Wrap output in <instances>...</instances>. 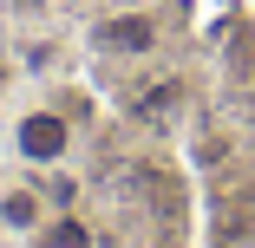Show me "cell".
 <instances>
[{
  "mask_svg": "<svg viewBox=\"0 0 255 248\" xmlns=\"http://www.w3.org/2000/svg\"><path fill=\"white\" fill-rule=\"evenodd\" d=\"M72 137H79V124H72L59 105H26V111L7 124V144H13V157H20L26 170H66Z\"/></svg>",
  "mask_w": 255,
  "mask_h": 248,
  "instance_id": "cell-1",
  "label": "cell"
},
{
  "mask_svg": "<svg viewBox=\"0 0 255 248\" xmlns=\"http://www.w3.org/2000/svg\"><path fill=\"white\" fill-rule=\"evenodd\" d=\"M46 196H53V209H72V203H79V183H72V176L59 170L53 183H46Z\"/></svg>",
  "mask_w": 255,
  "mask_h": 248,
  "instance_id": "cell-5",
  "label": "cell"
},
{
  "mask_svg": "<svg viewBox=\"0 0 255 248\" xmlns=\"http://www.w3.org/2000/svg\"><path fill=\"white\" fill-rule=\"evenodd\" d=\"M92 39H98V53H118V59H144V53H157L164 26L150 20V13H105Z\"/></svg>",
  "mask_w": 255,
  "mask_h": 248,
  "instance_id": "cell-2",
  "label": "cell"
},
{
  "mask_svg": "<svg viewBox=\"0 0 255 248\" xmlns=\"http://www.w3.org/2000/svg\"><path fill=\"white\" fill-rule=\"evenodd\" d=\"M26 248H92V229H85L79 209H59V216H46V222L26 235Z\"/></svg>",
  "mask_w": 255,
  "mask_h": 248,
  "instance_id": "cell-4",
  "label": "cell"
},
{
  "mask_svg": "<svg viewBox=\"0 0 255 248\" xmlns=\"http://www.w3.org/2000/svg\"><path fill=\"white\" fill-rule=\"evenodd\" d=\"M46 216H53V196H46V183H7V189H0V229H7V235H33Z\"/></svg>",
  "mask_w": 255,
  "mask_h": 248,
  "instance_id": "cell-3",
  "label": "cell"
}]
</instances>
